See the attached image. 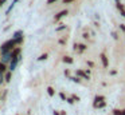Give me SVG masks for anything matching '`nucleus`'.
Here are the masks:
<instances>
[{
    "label": "nucleus",
    "instance_id": "9d476101",
    "mask_svg": "<svg viewBox=\"0 0 125 115\" xmlns=\"http://www.w3.org/2000/svg\"><path fill=\"white\" fill-rule=\"evenodd\" d=\"M7 71H8V64L0 62V74H6Z\"/></svg>",
    "mask_w": 125,
    "mask_h": 115
},
{
    "label": "nucleus",
    "instance_id": "6e6552de",
    "mask_svg": "<svg viewBox=\"0 0 125 115\" xmlns=\"http://www.w3.org/2000/svg\"><path fill=\"white\" fill-rule=\"evenodd\" d=\"M16 3H19V0H12L11 4L8 5V8L6 9V15H10V13H11V11L14 9V7H15V4H16Z\"/></svg>",
    "mask_w": 125,
    "mask_h": 115
},
{
    "label": "nucleus",
    "instance_id": "7c9ffc66",
    "mask_svg": "<svg viewBox=\"0 0 125 115\" xmlns=\"http://www.w3.org/2000/svg\"><path fill=\"white\" fill-rule=\"evenodd\" d=\"M112 36H113V37H114V39H116V40L118 39V36H117V34H116V32H112Z\"/></svg>",
    "mask_w": 125,
    "mask_h": 115
},
{
    "label": "nucleus",
    "instance_id": "1a4fd4ad",
    "mask_svg": "<svg viewBox=\"0 0 125 115\" xmlns=\"http://www.w3.org/2000/svg\"><path fill=\"white\" fill-rule=\"evenodd\" d=\"M62 62H63L65 64H73V63H74V59L71 58V56H69V55H65V56L62 58Z\"/></svg>",
    "mask_w": 125,
    "mask_h": 115
},
{
    "label": "nucleus",
    "instance_id": "423d86ee",
    "mask_svg": "<svg viewBox=\"0 0 125 115\" xmlns=\"http://www.w3.org/2000/svg\"><path fill=\"white\" fill-rule=\"evenodd\" d=\"M67 13H69V11H67V9H62L61 12H58L57 15L54 16V20H55V21H59L61 19H62V18H65V16L67 15Z\"/></svg>",
    "mask_w": 125,
    "mask_h": 115
},
{
    "label": "nucleus",
    "instance_id": "2f4dec72",
    "mask_svg": "<svg viewBox=\"0 0 125 115\" xmlns=\"http://www.w3.org/2000/svg\"><path fill=\"white\" fill-rule=\"evenodd\" d=\"M120 28H121V31L125 32V24H120Z\"/></svg>",
    "mask_w": 125,
    "mask_h": 115
},
{
    "label": "nucleus",
    "instance_id": "5701e85b",
    "mask_svg": "<svg viewBox=\"0 0 125 115\" xmlns=\"http://www.w3.org/2000/svg\"><path fill=\"white\" fill-rule=\"evenodd\" d=\"M6 83V79H4V74H0V86Z\"/></svg>",
    "mask_w": 125,
    "mask_h": 115
},
{
    "label": "nucleus",
    "instance_id": "e433bc0d",
    "mask_svg": "<svg viewBox=\"0 0 125 115\" xmlns=\"http://www.w3.org/2000/svg\"><path fill=\"white\" fill-rule=\"evenodd\" d=\"M118 1H120V0H116V3H118Z\"/></svg>",
    "mask_w": 125,
    "mask_h": 115
},
{
    "label": "nucleus",
    "instance_id": "f257e3e1",
    "mask_svg": "<svg viewBox=\"0 0 125 115\" xmlns=\"http://www.w3.org/2000/svg\"><path fill=\"white\" fill-rule=\"evenodd\" d=\"M15 47H18L16 40H15L14 37H11V39L6 40V42L3 43V44L0 45V52H1V53H4V52H10V51H12Z\"/></svg>",
    "mask_w": 125,
    "mask_h": 115
},
{
    "label": "nucleus",
    "instance_id": "dca6fc26",
    "mask_svg": "<svg viewBox=\"0 0 125 115\" xmlns=\"http://www.w3.org/2000/svg\"><path fill=\"white\" fill-rule=\"evenodd\" d=\"M116 8L117 9L120 11V12H121V11H125V5L122 4L121 1H118V3H116Z\"/></svg>",
    "mask_w": 125,
    "mask_h": 115
},
{
    "label": "nucleus",
    "instance_id": "f03ea898",
    "mask_svg": "<svg viewBox=\"0 0 125 115\" xmlns=\"http://www.w3.org/2000/svg\"><path fill=\"white\" fill-rule=\"evenodd\" d=\"M20 59H22V55H19V56H15V58H12L11 63L8 64V70H10V71H15V70H16V67H18V63L20 62Z\"/></svg>",
    "mask_w": 125,
    "mask_h": 115
},
{
    "label": "nucleus",
    "instance_id": "412c9836",
    "mask_svg": "<svg viewBox=\"0 0 125 115\" xmlns=\"http://www.w3.org/2000/svg\"><path fill=\"white\" fill-rule=\"evenodd\" d=\"M70 96H71V98L74 99V102H79V100H81V98H79L78 95H75V94H71Z\"/></svg>",
    "mask_w": 125,
    "mask_h": 115
},
{
    "label": "nucleus",
    "instance_id": "a878e982",
    "mask_svg": "<svg viewBox=\"0 0 125 115\" xmlns=\"http://www.w3.org/2000/svg\"><path fill=\"white\" fill-rule=\"evenodd\" d=\"M65 76H67V78L71 76V75H70V71H69V70H65Z\"/></svg>",
    "mask_w": 125,
    "mask_h": 115
},
{
    "label": "nucleus",
    "instance_id": "ddd939ff",
    "mask_svg": "<svg viewBox=\"0 0 125 115\" xmlns=\"http://www.w3.org/2000/svg\"><path fill=\"white\" fill-rule=\"evenodd\" d=\"M4 79H6V82H7V83L11 82V80H12V71H10V70H8V71H7L6 74H4Z\"/></svg>",
    "mask_w": 125,
    "mask_h": 115
},
{
    "label": "nucleus",
    "instance_id": "0eeeda50",
    "mask_svg": "<svg viewBox=\"0 0 125 115\" xmlns=\"http://www.w3.org/2000/svg\"><path fill=\"white\" fill-rule=\"evenodd\" d=\"M100 58H101V63H102V66H104V68H108L109 67V59H108V56L105 55V53H101L100 55Z\"/></svg>",
    "mask_w": 125,
    "mask_h": 115
},
{
    "label": "nucleus",
    "instance_id": "7ed1b4c3",
    "mask_svg": "<svg viewBox=\"0 0 125 115\" xmlns=\"http://www.w3.org/2000/svg\"><path fill=\"white\" fill-rule=\"evenodd\" d=\"M11 60H12V51L4 52V53H1V56H0V62H3V63H6V64H10Z\"/></svg>",
    "mask_w": 125,
    "mask_h": 115
},
{
    "label": "nucleus",
    "instance_id": "20e7f679",
    "mask_svg": "<svg viewBox=\"0 0 125 115\" xmlns=\"http://www.w3.org/2000/svg\"><path fill=\"white\" fill-rule=\"evenodd\" d=\"M75 75L78 78H81V79H85V80H90V75L87 74L85 70H75Z\"/></svg>",
    "mask_w": 125,
    "mask_h": 115
},
{
    "label": "nucleus",
    "instance_id": "f704fd0d",
    "mask_svg": "<svg viewBox=\"0 0 125 115\" xmlns=\"http://www.w3.org/2000/svg\"><path fill=\"white\" fill-rule=\"evenodd\" d=\"M121 115H125V108H121Z\"/></svg>",
    "mask_w": 125,
    "mask_h": 115
},
{
    "label": "nucleus",
    "instance_id": "4c0bfd02",
    "mask_svg": "<svg viewBox=\"0 0 125 115\" xmlns=\"http://www.w3.org/2000/svg\"><path fill=\"white\" fill-rule=\"evenodd\" d=\"M0 100H1V96H0Z\"/></svg>",
    "mask_w": 125,
    "mask_h": 115
},
{
    "label": "nucleus",
    "instance_id": "58836bf2",
    "mask_svg": "<svg viewBox=\"0 0 125 115\" xmlns=\"http://www.w3.org/2000/svg\"><path fill=\"white\" fill-rule=\"evenodd\" d=\"M16 115H19V114H16Z\"/></svg>",
    "mask_w": 125,
    "mask_h": 115
},
{
    "label": "nucleus",
    "instance_id": "b1692460",
    "mask_svg": "<svg viewBox=\"0 0 125 115\" xmlns=\"http://www.w3.org/2000/svg\"><path fill=\"white\" fill-rule=\"evenodd\" d=\"M86 63H87V66H89V67H94V62H92V60H87Z\"/></svg>",
    "mask_w": 125,
    "mask_h": 115
},
{
    "label": "nucleus",
    "instance_id": "4468645a",
    "mask_svg": "<svg viewBox=\"0 0 125 115\" xmlns=\"http://www.w3.org/2000/svg\"><path fill=\"white\" fill-rule=\"evenodd\" d=\"M69 79H70L71 82H74L75 84H81V83H82V79H81V78H78L77 75H74V76H70Z\"/></svg>",
    "mask_w": 125,
    "mask_h": 115
},
{
    "label": "nucleus",
    "instance_id": "bb28decb",
    "mask_svg": "<svg viewBox=\"0 0 125 115\" xmlns=\"http://www.w3.org/2000/svg\"><path fill=\"white\" fill-rule=\"evenodd\" d=\"M57 1H59V0H47V4H54Z\"/></svg>",
    "mask_w": 125,
    "mask_h": 115
},
{
    "label": "nucleus",
    "instance_id": "9b49d317",
    "mask_svg": "<svg viewBox=\"0 0 125 115\" xmlns=\"http://www.w3.org/2000/svg\"><path fill=\"white\" fill-rule=\"evenodd\" d=\"M23 35H24V32H23L22 29H18V31L14 32L12 37H14V39H19V37H23Z\"/></svg>",
    "mask_w": 125,
    "mask_h": 115
},
{
    "label": "nucleus",
    "instance_id": "c85d7f7f",
    "mask_svg": "<svg viewBox=\"0 0 125 115\" xmlns=\"http://www.w3.org/2000/svg\"><path fill=\"white\" fill-rule=\"evenodd\" d=\"M52 115H61V112L58 110H52Z\"/></svg>",
    "mask_w": 125,
    "mask_h": 115
},
{
    "label": "nucleus",
    "instance_id": "393cba45",
    "mask_svg": "<svg viewBox=\"0 0 125 115\" xmlns=\"http://www.w3.org/2000/svg\"><path fill=\"white\" fill-rule=\"evenodd\" d=\"M74 0H62V3L63 4H70V3H73Z\"/></svg>",
    "mask_w": 125,
    "mask_h": 115
},
{
    "label": "nucleus",
    "instance_id": "4be33fe9",
    "mask_svg": "<svg viewBox=\"0 0 125 115\" xmlns=\"http://www.w3.org/2000/svg\"><path fill=\"white\" fill-rule=\"evenodd\" d=\"M66 102H67L69 104H71V106H73V104L75 103V102H74V99L71 98V96H67V100H66Z\"/></svg>",
    "mask_w": 125,
    "mask_h": 115
},
{
    "label": "nucleus",
    "instance_id": "a211bd4d",
    "mask_svg": "<svg viewBox=\"0 0 125 115\" xmlns=\"http://www.w3.org/2000/svg\"><path fill=\"white\" fill-rule=\"evenodd\" d=\"M59 99H61V100H63V102H66V100H67V96H66V94H65V92H59Z\"/></svg>",
    "mask_w": 125,
    "mask_h": 115
},
{
    "label": "nucleus",
    "instance_id": "6ab92c4d",
    "mask_svg": "<svg viewBox=\"0 0 125 115\" xmlns=\"http://www.w3.org/2000/svg\"><path fill=\"white\" fill-rule=\"evenodd\" d=\"M93 100H105V96L104 95H95L93 98Z\"/></svg>",
    "mask_w": 125,
    "mask_h": 115
},
{
    "label": "nucleus",
    "instance_id": "473e14b6",
    "mask_svg": "<svg viewBox=\"0 0 125 115\" xmlns=\"http://www.w3.org/2000/svg\"><path fill=\"white\" fill-rule=\"evenodd\" d=\"M6 1H7V0H0V7H1V5H3Z\"/></svg>",
    "mask_w": 125,
    "mask_h": 115
},
{
    "label": "nucleus",
    "instance_id": "c756f323",
    "mask_svg": "<svg viewBox=\"0 0 125 115\" xmlns=\"http://www.w3.org/2000/svg\"><path fill=\"white\" fill-rule=\"evenodd\" d=\"M82 37H83V39H89V35H87L86 32H83V35H82Z\"/></svg>",
    "mask_w": 125,
    "mask_h": 115
},
{
    "label": "nucleus",
    "instance_id": "39448f33",
    "mask_svg": "<svg viewBox=\"0 0 125 115\" xmlns=\"http://www.w3.org/2000/svg\"><path fill=\"white\" fill-rule=\"evenodd\" d=\"M106 107V99L105 100H93V108L95 110H102Z\"/></svg>",
    "mask_w": 125,
    "mask_h": 115
},
{
    "label": "nucleus",
    "instance_id": "72a5a7b5",
    "mask_svg": "<svg viewBox=\"0 0 125 115\" xmlns=\"http://www.w3.org/2000/svg\"><path fill=\"white\" fill-rule=\"evenodd\" d=\"M120 13H121V16H122V18H125V11H121Z\"/></svg>",
    "mask_w": 125,
    "mask_h": 115
},
{
    "label": "nucleus",
    "instance_id": "2eb2a0df",
    "mask_svg": "<svg viewBox=\"0 0 125 115\" xmlns=\"http://www.w3.org/2000/svg\"><path fill=\"white\" fill-rule=\"evenodd\" d=\"M47 58H49V52H44V53H42V55H39L38 62H44V60H47Z\"/></svg>",
    "mask_w": 125,
    "mask_h": 115
},
{
    "label": "nucleus",
    "instance_id": "aec40b11",
    "mask_svg": "<svg viewBox=\"0 0 125 115\" xmlns=\"http://www.w3.org/2000/svg\"><path fill=\"white\" fill-rule=\"evenodd\" d=\"M63 29H66V24H61L59 27H57V28H55V31L59 32V31H63Z\"/></svg>",
    "mask_w": 125,
    "mask_h": 115
},
{
    "label": "nucleus",
    "instance_id": "cd10ccee",
    "mask_svg": "<svg viewBox=\"0 0 125 115\" xmlns=\"http://www.w3.org/2000/svg\"><path fill=\"white\" fill-rule=\"evenodd\" d=\"M109 74L113 76V75H117V71H116V70H110V72H109Z\"/></svg>",
    "mask_w": 125,
    "mask_h": 115
},
{
    "label": "nucleus",
    "instance_id": "f8f14e48",
    "mask_svg": "<svg viewBox=\"0 0 125 115\" xmlns=\"http://www.w3.org/2000/svg\"><path fill=\"white\" fill-rule=\"evenodd\" d=\"M86 48H87L86 44H82V43H79V44H78V48H77V52H78V53H82V52H85V51H86Z\"/></svg>",
    "mask_w": 125,
    "mask_h": 115
},
{
    "label": "nucleus",
    "instance_id": "f3484780",
    "mask_svg": "<svg viewBox=\"0 0 125 115\" xmlns=\"http://www.w3.org/2000/svg\"><path fill=\"white\" fill-rule=\"evenodd\" d=\"M47 94H49L50 96H54L55 95V90L51 87V86H49V87H47Z\"/></svg>",
    "mask_w": 125,
    "mask_h": 115
},
{
    "label": "nucleus",
    "instance_id": "c9c22d12",
    "mask_svg": "<svg viewBox=\"0 0 125 115\" xmlns=\"http://www.w3.org/2000/svg\"><path fill=\"white\" fill-rule=\"evenodd\" d=\"M61 115H66V111H65V110H62V111H61Z\"/></svg>",
    "mask_w": 125,
    "mask_h": 115
}]
</instances>
